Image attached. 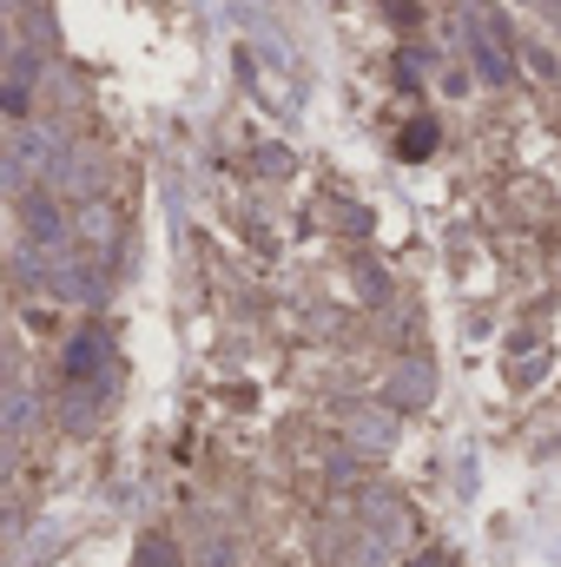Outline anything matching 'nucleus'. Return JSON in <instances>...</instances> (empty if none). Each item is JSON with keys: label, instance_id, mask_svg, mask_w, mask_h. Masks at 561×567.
<instances>
[{"label": "nucleus", "instance_id": "obj_1", "mask_svg": "<svg viewBox=\"0 0 561 567\" xmlns=\"http://www.w3.org/2000/svg\"><path fill=\"white\" fill-rule=\"evenodd\" d=\"M20 225H27V245L67 251V212H60L53 192H27V198H20Z\"/></svg>", "mask_w": 561, "mask_h": 567}, {"label": "nucleus", "instance_id": "obj_2", "mask_svg": "<svg viewBox=\"0 0 561 567\" xmlns=\"http://www.w3.org/2000/svg\"><path fill=\"white\" fill-rule=\"evenodd\" d=\"M67 377H73V383H93V390L113 383V370H106V337H100V330L73 337V350H67Z\"/></svg>", "mask_w": 561, "mask_h": 567}, {"label": "nucleus", "instance_id": "obj_3", "mask_svg": "<svg viewBox=\"0 0 561 567\" xmlns=\"http://www.w3.org/2000/svg\"><path fill=\"white\" fill-rule=\"evenodd\" d=\"M350 442L370 449V455H384V449L397 442V423H390L384 410H350Z\"/></svg>", "mask_w": 561, "mask_h": 567}, {"label": "nucleus", "instance_id": "obj_4", "mask_svg": "<svg viewBox=\"0 0 561 567\" xmlns=\"http://www.w3.org/2000/svg\"><path fill=\"white\" fill-rule=\"evenodd\" d=\"M429 390H436L429 363H404V370L390 377V403H397V410H417V403H429Z\"/></svg>", "mask_w": 561, "mask_h": 567}, {"label": "nucleus", "instance_id": "obj_5", "mask_svg": "<svg viewBox=\"0 0 561 567\" xmlns=\"http://www.w3.org/2000/svg\"><path fill=\"white\" fill-rule=\"evenodd\" d=\"M27 429H33V390H13V383H7V390H0V435L20 442Z\"/></svg>", "mask_w": 561, "mask_h": 567}, {"label": "nucleus", "instance_id": "obj_6", "mask_svg": "<svg viewBox=\"0 0 561 567\" xmlns=\"http://www.w3.org/2000/svg\"><path fill=\"white\" fill-rule=\"evenodd\" d=\"M13 158H20L27 172H53V158H60V145H53V133H40V126H27V133L13 140Z\"/></svg>", "mask_w": 561, "mask_h": 567}, {"label": "nucleus", "instance_id": "obj_7", "mask_svg": "<svg viewBox=\"0 0 561 567\" xmlns=\"http://www.w3.org/2000/svg\"><path fill=\"white\" fill-rule=\"evenodd\" d=\"M198 567H238V542H232V535H212V542L198 548Z\"/></svg>", "mask_w": 561, "mask_h": 567}, {"label": "nucleus", "instance_id": "obj_8", "mask_svg": "<svg viewBox=\"0 0 561 567\" xmlns=\"http://www.w3.org/2000/svg\"><path fill=\"white\" fill-rule=\"evenodd\" d=\"M397 152H404V158H429V152H436V126H429V120H417V126L404 133V145H397Z\"/></svg>", "mask_w": 561, "mask_h": 567}, {"label": "nucleus", "instance_id": "obj_9", "mask_svg": "<svg viewBox=\"0 0 561 567\" xmlns=\"http://www.w3.org/2000/svg\"><path fill=\"white\" fill-rule=\"evenodd\" d=\"M140 567H178V548H172L165 535H152V542L140 548Z\"/></svg>", "mask_w": 561, "mask_h": 567}, {"label": "nucleus", "instance_id": "obj_10", "mask_svg": "<svg viewBox=\"0 0 561 567\" xmlns=\"http://www.w3.org/2000/svg\"><path fill=\"white\" fill-rule=\"evenodd\" d=\"M86 390H93V383H86ZM86 390L73 383V396H67V429H86V423H93V396H86Z\"/></svg>", "mask_w": 561, "mask_h": 567}, {"label": "nucleus", "instance_id": "obj_11", "mask_svg": "<svg viewBox=\"0 0 561 567\" xmlns=\"http://www.w3.org/2000/svg\"><path fill=\"white\" fill-rule=\"evenodd\" d=\"M0 113H13V120L27 113V80H7V86H0Z\"/></svg>", "mask_w": 561, "mask_h": 567}, {"label": "nucleus", "instance_id": "obj_12", "mask_svg": "<svg viewBox=\"0 0 561 567\" xmlns=\"http://www.w3.org/2000/svg\"><path fill=\"white\" fill-rule=\"evenodd\" d=\"M522 53H529V66H536V73H549V80H555V73H561V60H555V53H549V47H542V40H529Z\"/></svg>", "mask_w": 561, "mask_h": 567}, {"label": "nucleus", "instance_id": "obj_13", "mask_svg": "<svg viewBox=\"0 0 561 567\" xmlns=\"http://www.w3.org/2000/svg\"><path fill=\"white\" fill-rule=\"evenodd\" d=\"M536 7L549 13V27H555V33H561V0H536Z\"/></svg>", "mask_w": 561, "mask_h": 567}, {"label": "nucleus", "instance_id": "obj_14", "mask_svg": "<svg viewBox=\"0 0 561 567\" xmlns=\"http://www.w3.org/2000/svg\"><path fill=\"white\" fill-rule=\"evenodd\" d=\"M410 567H442V561H436V555H422V561H410Z\"/></svg>", "mask_w": 561, "mask_h": 567}, {"label": "nucleus", "instance_id": "obj_15", "mask_svg": "<svg viewBox=\"0 0 561 567\" xmlns=\"http://www.w3.org/2000/svg\"><path fill=\"white\" fill-rule=\"evenodd\" d=\"M0 60H7V27H0Z\"/></svg>", "mask_w": 561, "mask_h": 567}]
</instances>
